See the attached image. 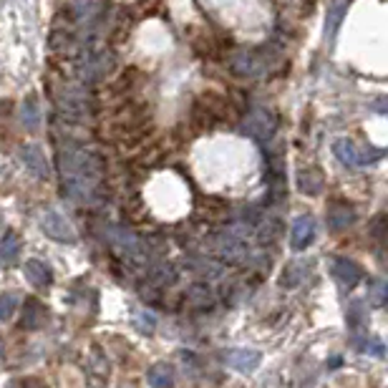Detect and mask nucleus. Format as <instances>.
Instances as JSON below:
<instances>
[{"instance_id": "obj_20", "label": "nucleus", "mask_w": 388, "mask_h": 388, "mask_svg": "<svg viewBox=\"0 0 388 388\" xmlns=\"http://www.w3.org/2000/svg\"><path fill=\"white\" fill-rule=\"evenodd\" d=\"M348 323H351L353 328H358L363 323V305H361V303H353L351 305V310H348Z\"/></svg>"}, {"instance_id": "obj_12", "label": "nucleus", "mask_w": 388, "mask_h": 388, "mask_svg": "<svg viewBox=\"0 0 388 388\" xmlns=\"http://www.w3.org/2000/svg\"><path fill=\"white\" fill-rule=\"evenodd\" d=\"M132 323H134V328H137L139 333H144V335L154 333V328H157V318H154L149 310H139V313H134Z\"/></svg>"}, {"instance_id": "obj_4", "label": "nucleus", "mask_w": 388, "mask_h": 388, "mask_svg": "<svg viewBox=\"0 0 388 388\" xmlns=\"http://www.w3.org/2000/svg\"><path fill=\"white\" fill-rule=\"evenodd\" d=\"M46 320H48V307L38 300V298H28V300L23 303L20 328H25V331H38V328L46 326Z\"/></svg>"}, {"instance_id": "obj_1", "label": "nucleus", "mask_w": 388, "mask_h": 388, "mask_svg": "<svg viewBox=\"0 0 388 388\" xmlns=\"http://www.w3.org/2000/svg\"><path fill=\"white\" fill-rule=\"evenodd\" d=\"M222 361H225V366L240 370V373H252L263 363V353L255 351V348H230V351L222 353Z\"/></svg>"}, {"instance_id": "obj_19", "label": "nucleus", "mask_w": 388, "mask_h": 388, "mask_svg": "<svg viewBox=\"0 0 388 388\" xmlns=\"http://www.w3.org/2000/svg\"><path fill=\"white\" fill-rule=\"evenodd\" d=\"M6 388H48V386L43 381H38V378H15Z\"/></svg>"}, {"instance_id": "obj_6", "label": "nucleus", "mask_w": 388, "mask_h": 388, "mask_svg": "<svg viewBox=\"0 0 388 388\" xmlns=\"http://www.w3.org/2000/svg\"><path fill=\"white\" fill-rule=\"evenodd\" d=\"M146 381L151 388H174V368L169 363H154L146 370Z\"/></svg>"}, {"instance_id": "obj_16", "label": "nucleus", "mask_w": 388, "mask_h": 388, "mask_svg": "<svg viewBox=\"0 0 388 388\" xmlns=\"http://www.w3.org/2000/svg\"><path fill=\"white\" fill-rule=\"evenodd\" d=\"M368 303H370V305H376V307H383V303H386V282H383V280H373V282H370Z\"/></svg>"}, {"instance_id": "obj_9", "label": "nucleus", "mask_w": 388, "mask_h": 388, "mask_svg": "<svg viewBox=\"0 0 388 388\" xmlns=\"http://www.w3.org/2000/svg\"><path fill=\"white\" fill-rule=\"evenodd\" d=\"M23 162L36 176H48V162H46V157L41 154V149H36V146L23 149Z\"/></svg>"}, {"instance_id": "obj_13", "label": "nucleus", "mask_w": 388, "mask_h": 388, "mask_svg": "<svg viewBox=\"0 0 388 388\" xmlns=\"http://www.w3.org/2000/svg\"><path fill=\"white\" fill-rule=\"evenodd\" d=\"M335 154H338V159L343 164H358L361 162V157L356 154V146H353V141H345V139H340V141H335Z\"/></svg>"}, {"instance_id": "obj_2", "label": "nucleus", "mask_w": 388, "mask_h": 388, "mask_svg": "<svg viewBox=\"0 0 388 388\" xmlns=\"http://www.w3.org/2000/svg\"><path fill=\"white\" fill-rule=\"evenodd\" d=\"M43 232L50 240L56 242H76V232L74 227L66 222V217H61L58 212H46L43 214Z\"/></svg>"}, {"instance_id": "obj_17", "label": "nucleus", "mask_w": 388, "mask_h": 388, "mask_svg": "<svg viewBox=\"0 0 388 388\" xmlns=\"http://www.w3.org/2000/svg\"><path fill=\"white\" fill-rule=\"evenodd\" d=\"M212 300L214 298H212V293H209V288H202V285L200 288H194L192 295H189V303H194L197 307H209Z\"/></svg>"}, {"instance_id": "obj_10", "label": "nucleus", "mask_w": 388, "mask_h": 388, "mask_svg": "<svg viewBox=\"0 0 388 388\" xmlns=\"http://www.w3.org/2000/svg\"><path fill=\"white\" fill-rule=\"evenodd\" d=\"M20 255V237L15 232H6L3 240H0V257H3V263L13 265L18 260Z\"/></svg>"}, {"instance_id": "obj_8", "label": "nucleus", "mask_w": 388, "mask_h": 388, "mask_svg": "<svg viewBox=\"0 0 388 388\" xmlns=\"http://www.w3.org/2000/svg\"><path fill=\"white\" fill-rule=\"evenodd\" d=\"M353 219H356V214H353V209L348 205H333L331 209H328V227H331L333 232L348 230V227L353 225Z\"/></svg>"}, {"instance_id": "obj_5", "label": "nucleus", "mask_w": 388, "mask_h": 388, "mask_svg": "<svg viewBox=\"0 0 388 388\" xmlns=\"http://www.w3.org/2000/svg\"><path fill=\"white\" fill-rule=\"evenodd\" d=\"M315 237V219L313 217H300L293 225V235H290V244L295 250H307V244Z\"/></svg>"}, {"instance_id": "obj_18", "label": "nucleus", "mask_w": 388, "mask_h": 388, "mask_svg": "<svg viewBox=\"0 0 388 388\" xmlns=\"http://www.w3.org/2000/svg\"><path fill=\"white\" fill-rule=\"evenodd\" d=\"M358 348H361L363 353H373V356H378V358L383 356V343L376 338H366L363 343H358Z\"/></svg>"}, {"instance_id": "obj_15", "label": "nucleus", "mask_w": 388, "mask_h": 388, "mask_svg": "<svg viewBox=\"0 0 388 388\" xmlns=\"http://www.w3.org/2000/svg\"><path fill=\"white\" fill-rule=\"evenodd\" d=\"M323 187V179H320L318 172H303L300 174V189L307 194H318Z\"/></svg>"}, {"instance_id": "obj_11", "label": "nucleus", "mask_w": 388, "mask_h": 388, "mask_svg": "<svg viewBox=\"0 0 388 388\" xmlns=\"http://www.w3.org/2000/svg\"><path fill=\"white\" fill-rule=\"evenodd\" d=\"M303 272H305L303 265H288L285 272H282V277H280V285L282 288H295V285H300V282L305 280Z\"/></svg>"}, {"instance_id": "obj_14", "label": "nucleus", "mask_w": 388, "mask_h": 388, "mask_svg": "<svg viewBox=\"0 0 388 388\" xmlns=\"http://www.w3.org/2000/svg\"><path fill=\"white\" fill-rule=\"evenodd\" d=\"M15 307H18V295L15 293L0 295V320H3V323H8V320L15 315Z\"/></svg>"}, {"instance_id": "obj_3", "label": "nucleus", "mask_w": 388, "mask_h": 388, "mask_svg": "<svg viewBox=\"0 0 388 388\" xmlns=\"http://www.w3.org/2000/svg\"><path fill=\"white\" fill-rule=\"evenodd\" d=\"M333 275H335V280H338L343 288L351 290L363 280V268L358 263H353V260H348V257H338V260L333 263Z\"/></svg>"}, {"instance_id": "obj_7", "label": "nucleus", "mask_w": 388, "mask_h": 388, "mask_svg": "<svg viewBox=\"0 0 388 388\" xmlns=\"http://www.w3.org/2000/svg\"><path fill=\"white\" fill-rule=\"evenodd\" d=\"M25 277L31 282L33 288H48L53 275H50V268L41 260H28L25 263Z\"/></svg>"}]
</instances>
